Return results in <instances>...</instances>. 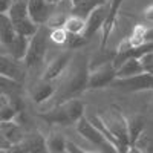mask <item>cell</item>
<instances>
[{
    "label": "cell",
    "instance_id": "6da1fadb",
    "mask_svg": "<svg viewBox=\"0 0 153 153\" xmlns=\"http://www.w3.org/2000/svg\"><path fill=\"white\" fill-rule=\"evenodd\" d=\"M89 60L86 55L74 54L69 66L66 78L63 80L60 91H55V101L63 103L68 100L78 98L87 91V76H89Z\"/></svg>",
    "mask_w": 153,
    "mask_h": 153
},
{
    "label": "cell",
    "instance_id": "7a4b0ae2",
    "mask_svg": "<svg viewBox=\"0 0 153 153\" xmlns=\"http://www.w3.org/2000/svg\"><path fill=\"white\" fill-rule=\"evenodd\" d=\"M84 115V104L78 98L57 103L51 110L40 113V117L51 126H71Z\"/></svg>",
    "mask_w": 153,
    "mask_h": 153
},
{
    "label": "cell",
    "instance_id": "3957f363",
    "mask_svg": "<svg viewBox=\"0 0 153 153\" xmlns=\"http://www.w3.org/2000/svg\"><path fill=\"white\" fill-rule=\"evenodd\" d=\"M48 34H49V29L45 25H42V26H38L37 32L32 37H29L26 55H25V58L22 61L25 68H28V69L37 68L45 61L46 52H48V42H49Z\"/></svg>",
    "mask_w": 153,
    "mask_h": 153
},
{
    "label": "cell",
    "instance_id": "277c9868",
    "mask_svg": "<svg viewBox=\"0 0 153 153\" xmlns=\"http://www.w3.org/2000/svg\"><path fill=\"white\" fill-rule=\"evenodd\" d=\"M107 117H100L103 121L107 132L115 138V141L118 144V153H124L129 149V136H127V126H126V117L123 112L117 107L112 106L110 110L107 112Z\"/></svg>",
    "mask_w": 153,
    "mask_h": 153
},
{
    "label": "cell",
    "instance_id": "5b68a950",
    "mask_svg": "<svg viewBox=\"0 0 153 153\" xmlns=\"http://www.w3.org/2000/svg\"><path fill=\"white\" fill-rule=\"evenodd\" d=\"M75 127H76V132H78L84 139H87L91 144L98 147V150H100L98 153H118L117 147H115L112 143H109L104 138V135L101 133L97 127H94L91 123H89V120L84 117V115L75 123Z\"/></svg>",
    "mask_w": 153,
    "mask_h": 153
},
{
    "label": "cell",
    "instance_id": "8992f818",
    "mask_svg": "<svg viewBox=\"0 0 153 153\" xmlns=\"http://www.w3.org/2000/svg\"><path fill=\"white\" fill-rule=\"evenodd\" d=\"M109 86L115 87V89H121V91H124V92L152 91V87H153V74L143 72L139 75L127 76V78H115Z\"/></svg>",
    "mask_w": 153,
    "mask_h": 153
},
{
    "label": "cell",
    "instance_id": "52a82bcc",
    "mask_svg": "<svg viewBox=\"0 0 153 153\" xmlns=\"http://www.w3.org/2000/svg\"><path fill=\"white\" fill-rule=\"evenodd\" d=\"M115 68L112 63L106 61L101 63L95 69H89V76H87V91H98V89L107 87L113 80H115Z\"/></svg>",
    "mask_w": 153,
    "mask_h": 153
},
{
    "label": "cell",
    "instance_id": "ba28073f",
    "mask_svg": "<svg viewBox=\"0 0 153 153\" xmlns=\"http://www.w3.org/2000/svg\"><path fill=\"white\" fill-rule=\"evenodd\" d=\"M72 57H74V51H69V49H65V51H61L60 54H57L52 60L48 61L45 72L42 75V80L55 81L60 76H63V74L66 72Z\"/></svg>",
    "mask_w": 153,
    "mask_h": 153
},
{
    "label": "cell",
    "instance_id": "9c48e42d",
    "mask_svg": "<svg viewBox=\"0 0 153 153\" xmlns=\"http://www.w3.org/2000/svg\"><path fill=\"white\" fill-rule=\"evenodd\" d=\"M5 153H48V150L45 138L35 130L28 135H23L20 141L5 150Z\"/></svg>",
    "mask_w": 153,
    "mask_h": 153
},
{
    "label": "cell",
    "instance_id": "30bf717a",
    "mask_svg": "<svg viewBox=\"0 0 153 153\" xmlns=\"http://www.w3.org/2000/svg\"><path fill=\"white\" fill-rule=\"evenodd\" d=\"M107 8L109 5H100L97 6L95 9H92L89 14L86 16L84 19V31H83V37L89 42L91 38L98 32L101 31V26H103L104 23V19L107 16Z\"/></svg>",
    "mask_w": 153,
    "mask_h": 153
},
{
    "label": "cell",
    "instance_id": "8fae6325",
    "mask_svg": "<svg viewBox=\"0 0 153 153\" xmlns=\"http://www.w3.org/2000/svg\"><path fill=\"white\" fill-rule=\"evenodd\" d=\"M124 0H110L109 8H107V16L104 19V23L101 26V51H104V48L107 46L109 38L117 26V22H118V16H120V8L123 5Z\"/></svg>",
    "mask_w": 153,
    "mask_h": 153
},
{
    "label": "cell",
    "instance_id": "7c38bea8",
    "mask_svg": "<svg viewBox=\"0 0 153 153\" xmlns=\"http://www.w3.org/2000/svg\"><path fill=\"white\" fill-rule=\"evenodd\" d=\"M25 69L26 68L25 65H22V61L12 58L11 55H6L5 52H0V75L2 76L22 83L25 76Z\"/></svg>",
    "mask_w": 153,
    "mask_h": 153
},
{
    "label": "cell",
    "instance_id": "4fadbf2b",
    "mask_svg": "<svg viewBox=\"0 0 153 153\" xmlns=\"http://www.w3.org/2000/svg\"><path fill=\"white\" fill-rule=\"evenodd\" d=\"M26 5H28L29 19L35 25H38V26L45 25L48 22L49 16L52 14V11H54V6L49 5L46 0H28Z\"/></svg>",
    "mask_w": 153,
    "mask_h": 153
},
{
    "label": "cell",
    "instance_id": "5bb4252c",
    "mask_svg": "<svg viewBox=\"0 0 153 153\" xmlns=\"http://www.w3.org/2000/svg\"><path fill=\"white\" fill-rule=\"evenodd\" d=\"M55 84L54 81H48V80H40L37 81L32 89H31V98L35 104H42L45 101L51 100L55 95Z\"/></svg>",
    "mask_w": 153,
    "mask_h": 153
},
{
    "label": "cell",
    "instance_id": "9a60e30c",
    "mask_svg": "<svg viewBox=\"0 0 153 153\" xmlns=\"http://www.w3.org/2000/svg\"><path fill=\"white\" fill-rule=\"evenodd\" d=\"M126 126H127V136H129V146H133L138 136L144 133L146 130V118L139 113H135L132 117L126 118Z\"/></svg>",
    "mask_w": 153,
    "mask_h": 153
},
{
    "label": "cell",
    "instance_id": "2e32d148",
    "mask_svg": "<svg viewBox=\"0 0 153 153\" xmlns=\"http://www.w3.org/2000/svg\"><path fill=\"white\" fill-rule=\"evenodd\" d=\"M129 42L130 48H139L147 43H153L152 42V28L146 26V25H136L133 28V31L130 32L129 37H126Z\"/></svg>",
    "mask_w": 153,
    "mask_h": 153
},
{
    "label": "cell",
    "instance_id": "e0dca14e",
    "mask_svg": "<svg viewBox=\"0 0 153 153\" xmlns=\"http://www.w3.org/2000/svg\"><path fill=\"white\" fill-rule=\"evenodd\" d=\"M14 37H16V29L11 19L3 12H0V43L3 45L5 49L11 45Z\"/></svg>",
    "mask_w": 153,
    "mask_h": 153
},
{
    "label": "cell",
    "instance_id": "ac0fdd59",
    "mask_svg": "<svg viewBox=\"0 0 153 153\" xmlns=\"http://www.w3.org/2000/svg\"><path fill=\"white\" fill-rule=\"evenodd\" d=\"M28 45H29V38L28 37L16 34L14 40L11 42V45L6 49L9 51V55L12 58H16L19 61H23L25 55H26V51H28Z\"/></svg>",
    "mask_w": 153,
    "mask_h": 153
},
{
    "label": "cell",
    "instance_id": "d6986e66",
    "mask_svg": "<svg viewBox=\"0 0 153 153\" xmlns=\"http://www.w3.org/2000/svg\"><path fill=\"white\" fill-rule=\"evenodd\" d=\"M0 132L2 135L9 141L11 146L17 144L20 139L23 138V130H22V126L16 121H9V123H0Z\"/></svg>",
    "mask_w": 153,
    "mask_h": 153
},
{
    "label": "cell",
    "instance_id": "ffe728a7",
    "mask_svg": "<svg viewBox=\"0 0 153 153\" xmlns=\"http://www.w3.org/2000/svg\"><path fill=\"white\" fill-rule=\"evenodd\" d=\"M143 72H144L143 66L139 65L138 58H129V60H126L123 65L117 69V72H115V78H127V76L139 75Z\"/></svg>",
    "mask_w": 153,
    "mask_h": 153
},
{
    "label": "cell",
    "instance_id": "44dd1931",
    "mask_svg": "<svg viewBox=\"0 0 153 153\" xmlns=\"http://www.w3.org/2000/svg\"><path fill=\"white\" fill-rule=\"evenodd\" d=\"M48 153H66V138L60 132H51L45 138Z\"/></svg>",
    "mask_w": 153,
    "mask_h": 153
},
{
    "label": "cell",
    "instance_id": "7402d4cb",
    "mask_svg": "<svg viewBox=\"0 0 153 153\" xmlns=\"http://www.w3.org/2000/svg\"><path fill=\"white\" fill-rule=\"evenodd\" d=\"M6 16L11 19L12 23L25 20V19H29L26 2H16V0H12V3L9 5V8L6 11Z\"/></svg>",
    "mask_w": 153,
    "mask_h": 153
},
{
    "label": "cell",
    "instance_id": "603a6c76",
    "mask_svg": "<svg viewBox=\"0 0 153 153\" xmlns=\"http://www.w3.org/2000/svg\"><path fill=\"white\" fill-rule=\"evenodd\" d=\"M63 29H65L68 34H72V35H83V31H84V19L71 14V16H68L65 25H63Z\"/></svg>",
    "mask_w": 153,
    "mask_h": 153
},
{
    "label": "cell",
    "instance_id": "cb8c5ba5",
    "mask_svg": "<svg viewBox=\"0 0 153 153\" xmlns=\"http://www.w3.org/2000/svg\"><path fill=\"white\" fill-rule=\"evenodd\" d=\"M14 25V29H16V34L19 35H23V37H32L37 29H38V25H35L31 19H25V20H20V22H16L12 23Z\"/></svg>",
    "mask_w": 153,
    "mask_h": 153
},
{
    "label": "cell",
    "instance_id": "d4e9b609",
    "mask_svg": "<svg viewBox=\"0 0 153 153\" xmlns=\"http://www.w3.org/2000/svg\"><path fill=\"white\" fill-rule=\"evenodd\" d=\"M17 107L9 103L8 100L3 101V104L0 106V123H9V121H16L17 120Z\"/></svg>",
    "mask_w": 153,
    "mask_h": 153
},
{
    "label": "cell",
    "instance_id": "484cf974",
    "mask_svg": "<svg viewBox=\"0 0 153 153\" xmlns=\"http://www.w3.org/2000/svg\"><path fill=\"white\" fill-rule=\"evenodd\" d=\"M68 35H69V34L63 29V28H55V29H49L48 38H49V42H52L54 45L65 48L66 43H68Z\"/></svg>",
    "mask_w": 153,
    "mask_h": 153
},
{
    "label": "cell",
    "instance_id": "4316f807",
    "mask_svg": "<svg viewBox=\"0 0 153 153\" xmlns=\"http://www.w3.org/2000/svg\"><path fill=\"white\" fill-rule=\"evenodd\" d=\"M138 61H139V65L143 66V71L144 72L153 74V54H152V51L143 54L141 57H138Z\"/></svg>",
    "mask_w": 153,
    "mask_h": 153
},
{
    "label": "cell",
    "instance_id": "83f0119b",
    "mask_svg": "<svg viewBox=\"0 0 153 153\" xmlns=\"http://www.w3.org/2000/svg\"><path fill=\"white\" fill-rule=\"evenodd\" d=\"M66 153H98V152L86 150V149H81L78 144H75L72 141H66Z\"/></svg>",
    "mask_w": 153,
    "mask_h": 153
},
{
    "label": "cell",
    "instance_id": "f1b7e54d",
    "mask_svg": "<svg viewBox=\"0 0 153 153\" xmlns=\"http://www.w3.org/2000/svg\"><path fill=\"white\" fill-rule=\"evenodd\" d=\"M9 147H11L9 141L2 135V132H0V152H5V150H8Z\"/></svg>",
    "mask_w": 153,
    "mask_h": 153
},
{
    "label": "cell",
    "instance_id": "f546056e",
    "mask_svg": "<svg viewBox=\"0 0 153 153\" xmlns=\"http://www.w3.org/2000/svg\"><path fill=\"white\" fill-rule=\"evenodd\" d=\"M11 3H12V0H0V12L6 14V11H8Z\"/></svg>",
    "mask_w": 153,
    "mask_h": 153
},
{
    "label": "cell",
    "instance_id": "4dcf8cb0",
    "mask_svg": "<svg viewBox=\"0 0 153 153\" xmlns=\"http://www.w3.org/2000/svg\"><path fill=\"white\" fill-rule=\"evenodd\" d=\"M124 153H143V152H141V150H139V149H136L135 146H130V147H129V149H127V150H126Z\"/></svg>",
    "mask_w": 153,
    "mask_h": 153
},
{
    "label": "cell",
    "instance_id": "1f68e13d",
    "mask_svg": "<svg viewBox=\"0 0 153 153\" xmlns=\"http://www.w3.org/2000/svg\"><path fill=\"white\" fill-rule=\"evenodd\" d=\"M46 2H48L49 5H52V6H55L57 3H60V2H61V0H46Z\"/></svg>",
    "mask_w": 153,
    "mask_h": 153
},
{
    "label": "cell",
    "instance_id": "d6a6232c",
    "mask_svg": "<svg viewBox=\"0 0 153 153\" xmlns=\"http://www.w3.org/2000/svg\"><path fill=\"white\" fill-rule=\"evenodd\" d=\"M147 19H152V5L147 8Z\"/></svg>",
    "mask_w": 153,
    "mask_h": 153
},
{
    "label": "cell",
    "instance_id": "836d02e7",
    "mask_svg": "<svg viewBox=\"0 0 153 153\" xmlns=\"http://www.w3.org/2000/svg\"><path fill=\"white\" fill-rule=\"evenodd\" d=\"M5 100H6L5 97H0V106H2V104H3V101H5Z\"/></svg>",
    "mask_w": 153,
    "mask_h": 153
},
{
    "label": "cell",
    "instance_id": "e575fe53",
    "mask_svg": "<svg viewBox=\"0 0 153 153\" xmlns=\"http://www.w3.org/2000/svg\"><path fill=\"white\" fill-rule=\"evenodd\" d=\"M0 52H5V48H3V45L0 43Z\"/></svg>",
    "mask_w": 153,
    "mask_h": 153
},
{
    "label": "cell",
    "instance_id": "d590c367",
    "mask_svg": "<svg viewBox=\"0 0 153 153\" xmlns=\"http://www.w3.org/2000/svg\"><path fill=\"white\" fill-rule=\"evenodd\" d=\"M71 2H72V5H74V6H75V5H76V3H78V2H80V0H71Z\"/></svg>",
    "mask_w": 153,
    "mask_h": 153
},
{
    "label": "cell",
    "instance_id": "8d00e7d4",
    "mask_svg": "<svg viewBox=\"0 0 153 153\" xmlns=\"http://www.w3.org/2000/svg\"><path fill=\"white\" fill-rule=\"evenodd\" d=\"M16 2H28V0H16Z\"/></svg>",
    "mask_w": 153,
    "mask_h": 153
}]
</instances>
